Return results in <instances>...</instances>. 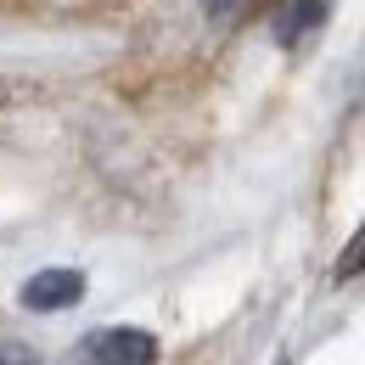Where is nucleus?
<instances>
[{
    "instance_id": "nucleus-1",
    "label": "nucleus",
    "mask_w": 365,
    "mask_h": 365,
    "mask_svg": "<svg viewBox=\"0 0 365 365\" xmlns=\"http://www.w3.org/2000/svg\"><path fill=\"white\" fill-rule=\"evenodd\" d=\"M85 365H152L158 360V337L140 326H101L79 343Z\"/></svg>"
},
{
    "instance_id": "nucleus-2",
    "label": "nucleus",
    "mask_w": 365,
    "mask_h": 365,
    "mask_svg": "<svg viewBox=\"0 0 365 365\" xmlns=\"http://www.w3.org/2000/svg\"><path fill=\"white\" fill-rule=\"evenodd\" d=\"M85 298V275L79 270H34L23 281V309H34V315H56V309H73Z\"/></svg>"
},
{
    "instance_id": "nucleus-3",
    "label": "nucleus",
    "mask_w": 365,
    "mask_h": 365,
    "mask_svg": "<svg viewBox=\"0 0 365 365\" xmlns=\"http://www.w3.org/2000/svg\"><path fill=\"white\" fill-rule=\"evenodd\" d=\"M320 17H326V0H287V11L275 17V40L281 46H298L304 34H315Z\"/></svg>"
},
{
    "instance_id": "nucleus-4",
    "label": "nucleus",
    "mask_w": 365,
    "mask_h": 365,
    "mask_svg": "<svg viewBox=\"0 0 365 365\" xmlns=\"http://www.w3.org/2000/svg\"><path fill=\"white\" fill-rule=\"evenodd\" d=\"M360 270H365V230L343 247V259H337V275H360Z\"/></svg>"
},
{
    "instance_id": "nucleus-5",
    "label": "nucleus",
    "mask_w": 365,
    "mask_h": 365,
    "mask_svg": "<svg viewBox=\"0 0 365 365\" xmlns=\"http://www.w3.org/2000/svg\"><path fill=\"white\" fill-rule=\"evenodd\" d=\"M0 365H40V360H34V349H23V343L0 337Z\"/></svg>"
},
{
    "instance_id": "nucleus-6",
    "label": "nucleus",
    "mask_w": 365,
    "mask_h": 365,
    "mask_svg": "<svg viewBox=\"0 0 365 365\" xmlns=\"http://www.w3.org/2000/svg\"><path fill=\"white\" fill-rule=\"evenodd\" d=\"M202 6H208V17H230L236 11V0H202Z\"/></svg>"
}]
</instances>
